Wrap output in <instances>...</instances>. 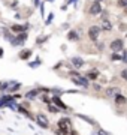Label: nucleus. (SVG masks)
I'll use <instances>...</instances> for the list:
<instances>
[{"mask_svg":"<svg viewBox=\"0 0 127 135\" xmlns=\"http://www.w3.org/2000/svg\"><path fill=\"white\" fill-rule=\"evenodd\" d=\"M33 5L34 6H40V0H33Z\"/></svg>","mask_w":127,"mask_h":135,"instance_id":"36","label":"nucleus"},{"mask_svg":"<svg viewBox=\"0 0 127 135\" xmlns=\"http://www.w3.org/2000/svg\"><path fill=\"white\" fill-rule=\"evenodd\" d=\"M109 48H111V51H114V53L124 51V48H126V45H124V39L117 38V39H114V41H111V44H109Z\"/></svg>","mask_w":127,"mask_h":135,"instance_id":"5","label":"nucleus"},{"mask_svg":"<svg viewBox=\"0 0 127 135\" xmlns=\"http://www.w3.org/2000/svg\"><path fill=\"white\" fill-rule=\"evenodd\" d=\"M121 59H123V56H120L118 53H111V56H109V60L111 62H121Z\"/></svg>","mask_w":127,"mask_h":135,"instance_id":"22","label":"nucleus"},{"mask_svg":"<svg viewBox=\"0 0 127 135\" xmlns=\"http://www.w3.org/2000/svg\"><path fill=\"white\" fill-rule=\"evenodd\" d=\"M3 56H5V51H3V48H2V47H0V59L3 57Z\"/></svg>","mask_w":127,"mask_h":135,"instance_id":"37","label":"nucleus"},{"mask_svg":"<svg viewBox=\"0 0 127 135\" xmlns=\"http://www.w3.org/2000/svg\"><path fill=\"white\" fill-rule=\"evenodd\" d=\"M79 39H81V36H79L78 30H69L67 32V41H70V42H78Z\"/></svg>","mask_w":127,"mask_h":135,"instance_id":"17","label":"nucleus"},{"mask_svg":"<svg viewBox=\"0 0 127 135\" xmlns=\"http://www.w3.org/2000/svg\"><path fill=\"white\" fill-rule=\"evenodd\" d=\"M69 62H70V65L73 66V69H81V68L85 65V60H84L82 57H79V56H73V57L69 59Z\"/></svg>","mask_w":127,"mask_h":135,"instance_id":"9","label":"nucleus"},{"mask_svg":"<svg viewBox=\"0 0 127 135\" xmlns=\"http://www.w3.org/2000/svg\"><path fill=\"white\" fill-rule=\"evenodd\" d=\"M3 38H5L6 41H9V42H10V41L15 38V33H14L10 29H9V30H8V29H3Z\"/></svg>","mask_w":127,"mask_h":135,"instance_id":"20","label":"nucleus"},{"mask_svg":"<svg viewBox=\"0 0 127 135\" xmlns=\"http://www.w3.org/2000/svg\"><path fill=\"white\" fill-rule=\"evenodd\" d=\"M31 56H33V50L31 48H23L18 53V59L20 60H24V62H29L30 59H31Z\"/></svg>","mask_w":127,"mask_h":135,"instance_id":"11","label":"nucleus"},{"mask_svg":"<svg viewBox=\"0 0 127 135\" xmlns=\"http://www.w3.org/2000/svg\"><path fill=\"white\" fill-rule=\"evenodd\" d=\"M46 2H49V3H54V2H55V0H46Z\"/></svg>","mask_w":127,"mask_h":135,"instance_id":"41","label":"nucleus"},{"mask_svg":"<svg viewBox=\"0 0 127 135\" xmlns=\"http://www.w3.org/2000/svg\"><path fill=\"white\" fill-rule=\"evenodd\" d=\"M105 47H106V45H105L103 42H96V48H97V51H103Z\"/></svg>","mask_w":127,"mask_h":135,"instance_id":"31","label":"nucleus"},{"mask_svg":"<svg viewBox=\"0 0 127 135\" xmlns=\"http://www.w3.org/2000/svg\"><path fill=\"white\" fill-rule=\"evenodd\" d=\"M121 62H123V63H127V50H124V54H123Z\"/></svg>","mask_w":127,"mask_h":135,"instance_id":"34","label":"nucleus"},{"mask_svg":"<svg viewBox=\"0 0 127 135\" xmlns=\"http://www.w3.org/2000/svg\"><path fill=\"white\" fill-rule=\"evenodd\" d=\"M54 17H55V15H54V12H49L48 17H46V20H45V26L51 24V23H52V20H54Z\"/></svg>","mask_w":127,"mask_h":135,"instance_id":"26","label":"nucleus"},{"mask_svg":"<svg viewBox=\"0 0 127 135\" xmlns=\"http://www.w3.org/2000/svg\"><path fill=\"white\" fill-rule=\"evenodd\" d=\"M114 104H115V107H126L127 105V98L123 95V93H120V95H117V96L114 98Z\"/></svg>","mask_w":127,"mask_h":135,"instance_id":"14","label":"nucleus"},{"mask_svg":"<svg viewBox=\"0 0 127 135\" xmlns=\"http://www.w3.org/2000/svg\"><path fill=\"white\" fill-rule=\"evenodd\" d=\"M21 86H23L21 83L15 81V80H10V86H9V89H8V92H9V93H14V92H17V90H20Z\"/></svg>","mask_w":127,"mask_h":135,"instance_id":"19","label":"nucleus"},{"mask_svg":"<svg viewBox=\"0 0 127 135\" xmlns=\"http://www.w3.org/2000/svg\"><path fill=\"white\" fill-rule=\"evenodd\" d=\"M48 39H49V36H38V38H36V45H39L40 47V45L45 44Z\"/></svg>","mask_w":127,"mask_h":135,"instance_id":"24","label":"nucleus"},{"mask_svg":"<svg viewBox=\"0 0 127 135\" xmlns=\"http://www.w3.org/2000/svg\"><path fill=\"white\" fill-rule=\"evenodd\" d=\"M75 117H78V119L84 120L85 123H88V125H91V126H97V122L94 120V119H91V117L85 116V114H81V113H75Z\"/></svg>","mask_w":127,"mask_h":135,"instance_id":"15","label":"nucleus"},{"mask_svg":"<svg viewBox=\"0 0 127 135\" xmlns=\"http://www.w3.org/2000/svg\"><path fill=\"white\" fill-rule=\"evenodd\" d=\"M103 30L100 29V26H90L87 29V38L91 41V42H97L99 41V36H100V33H102Z\"/></svg>","mask_w":127,"mask_h":135,"instance_id":"2","label":"nucleus"},{"mask_svg":"<svg viewBox=\"0 0 127 135\" xmlns=\"http://www.w3.org/2000/svg\"><path fill=\"white\" fill-rule=\"evenodd\" d=\"M120 78H121L124 83H127V68L121 69V72H120Z\"/></svg>","mask_w":127,"mask_h":135,"instance_id":"27","label":"nucleus"},{"mask_svg":"<svg viewBox=\"0 0 127 135\" xmlns=\"http://www.w3.org/2000/svg\"><path fill=\"white\" fill-rule=\"evenodd\" d=\"M39 96H40V92H39V89H38V87L29 90V92L24 95V98H25V99H29V101H33V99H36V98H39Z\"/></svg>","mask_w":127,"mask_h":135,"instance_id":"16","label":"nucleus"},{"mask_svg":"<svg viewBox=\"0 0 127 135\" xmlns=\"http://www.w3.org/2000/svg\"><path fill=\"white\" fill-rule=\"evenodd\" d=\"M39 12H40V15H42V18H44V17H45V5H44V3H40Z\"/></svg>","mask_w":127,"mask_h":135,"instance_id":"32","label":"nucleus"},{"mask_svg":"<svg viewBox=\"0 0 127 135\" xmlns=\"http://www.w3.org/2000/svg\"><path fill=\"white\" fill-rule=\"evenodd\" d=\"M117 6H118V8H123V9H124V8L127 6V0H117Z\"/></svg>","mask_w":127,"mask_h":135,"instance_id":"28","label":"nucleus"},{"mask_svg":"<svg viewBox=\"0 0 127 135\" xmlns=\"http://www.w3.org/2000/svg\"><path fill=\"white\" fill-rule=\"evenodd\" d=\"M34 122L38 123V126H40L42 129H48L49 128V119L45 114H42V113H38L36 116H34Z\"/></svg>","mask_w":127,"mask_h":135,"instance_id":"6","label":"nucleus"},{"mask_svg":"<svg viewBox=\"0 0 127 135\" xmlns=\"http://www.w3.org/2000/svg\"><path fill=\"white\" fill-rule=\"evenodd\" d=\"M17 6H18V0H14V2H12V3H10V8H12V9H17Z\"/></svg>","mask_w":127,"mask_h":135,"instance_id":"35","label":"nucleus"},{"mask_svg":"<svg viewBox=\"0 0 127 135\" xmlns=\"http://www.w3.org/2000/svg\"><path fill=\"white\" fill-rule=\"evenodd\" d=\"M124 14L127 15V6H126V8H124Z\"/></svg>","mask_w":127,"mask_h":135,"instance_id":"40","label":"nucleus"},{"mask_svg":"<svg viewBox=\"0 0 127 135\" xmlns=\"http://www.w3.org/2000/svg\"><path fill=\"white\" fill-rule=\"evenodd\" d=\"M70 135H79V134H78L75 129H72V131H70Z\"/></svg>","mask_w":127,"mask_h":135,"instance_id":"38","label":"nucleus"},{"mask_svg":"<svg viewBox=\"0 0 127 135\" xmlns=\"http://www.w3.org/2000/svg\"><path fill=\"white\" fill-rule=\"evenodd\" d=\"M27 38H29V33H27V32H21V33L15 35V38L12 39L9 44L12 47H23L25 44V41H27Z\"/></svg>","mask_w":127,"mask_h":135,"instance_id":"4","label":"nucleus"},{"mask_svg":"<svg viewBox=\"0 0 127 135\" xmlns=\"http://www.w3.org/2000/svg\"><path fill=\"white\" fill-rule=\"evenodd\" d=\"M91 86H93V89L96 90V92H99V93L102 92V84H99V83H93Z\"/></svg>","mask_w":127,"mask_h":135,"instance_id":"29","label":"nucleus"},{"mask_svg":"<svg viewBox=\"0 0 127 135\" xmlns=\"http://www.w3.org/2000/svg\"><path fill=\"white\" fill-rule=\"evenodd\" d=\"M40 65H42V60H40V59H36L34 62H30L29 60V68L30 69H36V68L40 66Z\"/></svg>","mask_w":127,"mask_h":135,"instance_id":"23","label":"nucleus"},{"mask_svg":"<svg viewBox=\"0 0 127 135\" xmlns=\"http://www.w3.org/2000/svg\"><path fill=\"white\" fill-rule=\"evenodd\" d=\"M30 29V24L29 23H25V24H12L10 26V30H12V32H14L15 35L17 33H21V32H27V30Z\"/></svg>","mask_w":127,"mask_h":135,"instance_id":"12","label":"nucleus"},{"mask_svg":"<svg viewBox=\"0 0 127 135\" xmlns=\"http://www.w3.org/2000/svg\"><path fill=\"white\" fill-rule=\"evenodd\" d=\"M121 93V89L117 86H111L108 87V89H105V96L108 98V99H114V98L117 96V95H120Z\"/></svg>","mask_w":127,"mask_h":135,"instance_id":"7","label":"nucleus"},{"mask_svg":"<svg viewBox=\"0 0 127 135\" xmlns=\"http://www.w3.org/2000/svg\"><path fill=\"white\" fill-rule=\"evenodd\" d=\"M99 26H100V29H102L103 32H111V30L114 29V26H112V23L109 21V18H102L100 23H99Z\"/></svg>","mask_w":127,"mask_h":135,"instance_id":"13","label":"nucleus"},{"mask_svg":"<svg viewBox=\"0 0 127 135\" xmlns=\"http://www.w3.org/2000/svg\"><path fill=\"white\" fill-rule=\"evenodd\" d=\"M94 2H99V3H102L103 0H94Z\"/></svg>","mask_w":127,"mask_h":135,"instance_id":"42","label":"nucleus"},{"mask_svg":"<svg viewBox=\"0 0 127 135\" xmlns=\"http://www.w3.org/2000/svg\"><path fill=\"white\" fill-rule=\"evenodd\" d=\"M46 110L49 111V113H52V114H57V113H60V108L57 105H55V104H52V102H51V104H48V105H46Z\"/></svg>","mask_w":127,"mask_h":135,"instance_id":"21","label":"nucleus"},{"mask_svg":"<svg viewBox=\"0 0 127 135\" xmlns=\"http://www.w3.org/2000/svg\"><path fill=\"white\" fill-rule=\"evenodd\" d=\"M0 119H2V117H0Z\"/></svg>","mask_w":127,"mask_h":135,"instance_id":"43","label":"nucleus"},{"mask_svg":"<svg viewBox=\"0 0 127 135\" xmlns=\"http://www.w3.org/2000/svg\"><path fill=\"white\" fill-rule=\"evenodd\" d=\"M64 93H66V95H75V93H82V95H84V92H81L79 89H66V90H64Z\"/></svg>","mask_w":127,"mask_h":135,"instance_id":"25","label":"nucleus"},{"mask_svg":"<svg viewBox=\"0 0 127 135\" xmlns=\"http://www.w3.org/2000/svg\"><path fill=\"white\" fill-rule=\"evenodd\" d=\"M70 81L73 83L76 87H81V89H84V90H88L90 86H91L90 80H88L85 75H81V72H78L76 75H72V77H70Z\"/></svg>","mask_w":127,"mask_h":135,"instance_id":"1","label":"nucleus"},{"mask_svg":"<svg viewBox=\"0 0 127 135\" xmlns=\"http://www.w3.org/2000/svg\"><path fill=\"white\" fill-rule=\"evenodd\" d=\"M102 3H99V2H93L91 5H90V8H88V14L90 15H100L102 14Z\"/></svg>","mask_w":127,"mask_h":135,"instance_id":"8","label":"nucleus"},{"mask_svg":"<svg viewBox=\"0 0 127 135\" xmlns=\"http://www.w3.org/2000/svg\"><path fill=\"white\" fill-rule=\"evenodd\" d=\"M51 99H52V104H55V105L59 107L61 111H70V108H69L66 104H64L63 101H61V96H57V95H52L51 96Z\"/></svg>","mask_w":127,"mask_h":135,"instance_id":"10","label":"nucleus"},{"mask_svg":"<svg viewBox=\"0 0 127 135\" xmlns=\"http://www.w3.org/2000/svg\"><path fill=\"white\" fill-rule=\"evenodd\" d=\"M85 77H87L90 81H96V80L100 77V72H99L97 69H91V71H88V72L85 74Z\"/></svg>","mask_w":127,"mask_h":135,"instance_id":"18","label":"nucleus"},{"mask_svg":"<svg viewBox=\"0 0 127 135\" xmlns=\"http://www.w3.org/2000/svg\"><path fill=\"white\" fill-rule=\"evenodd\" d=\"M57 128L69 135L70 131L73 129V128H72V120H70L69 117H61V119H59V122H57Z\"/></svg>","mask_w":127,"mask_h":135,"instance_id":"3","label":"nucleus"},{"mask_svg":"<svg viewBox=\"0 0 127 135\" xmlns=\"http://www.w3.org/2000/svg\"><path fill=\"white\" fill-rule=\"evenodd\" d=\"M52 132H54L55 135H67L66 132H63V131H61V129H59V128H57V129H52Z\"/></svg>","mask_w":127,"mask_h":135,"instance_id":"33","label":"nucleus"},{"mask_svg":"<svg viewBox=\"0 0 127 135\" xmlns=\"http://www.w3.org/2000/svg\"><path fill=\"white\" fill-rule=\"evenodd\" d=\"M91 135H99V132H97V129L94 131V132H93V134H91Z\"/></svg>","mask_w":127,"mask_h":135,"instance_id":"39","label":"nucleus"},{"mask_svg":"<svg viewBox=\"0 0 127 135\" xmlns=\"http://www.w3.org/2000/svg\"><path fill=\"white\" fill-rule=\"evenodd\" d=\"M38 89H39L40 93H51V89H49V87H42V86H39Z\"/></svg>","mask_w":127,"mask_h":135,"instance_id":"30","label":"nucleus"}]
</instances>
